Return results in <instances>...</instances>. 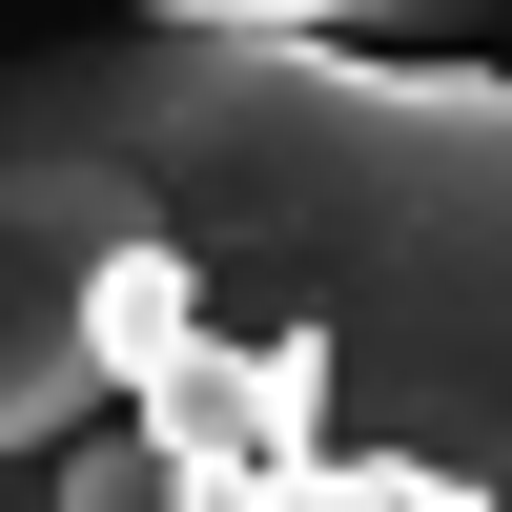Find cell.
Instances as JSON below:
<instances>
[{"label": "cell", "instance_id": "obj_1", "mask_svg": "<svg viewBox=\"0 0 512 512\" xmlns=\"http://www.w3.org/2000/svg\"><path fill=\"white\" fill-rule=\"evenodd\" d=\"M185 246L205 308L328 328L349 451H431L512 512V82H390L328 41L0 62V451L82 246Z\"/></svg>", "mask_w": 512, "mask_h": 512}, {"label": "cell", "instance_id": "obj_2", "mask_svg": "<svg viewBox=\"0 0 512 512\" xmlns=\"http://www.w3.org/2000/svg\"><path fill=\"white\" fill-rule=\"evenodd\" d=\"M267 512H492L472 472H431V451H328V472H287Z\"/></svg>", "mask_w": 512, "mask_h": 512}, {"label": "cell", "instance_id": "obj_3", "mask_svg": "<svg viewBox=\"0 0 512 512\" xmlns=\"http://www.w3.org/2000/svg\"><path fill=\"white\" fill-rule=\"evenodd\" d=\"M62 512H267V492H205V472H185L164 431H103V451L62 472Z\"/></svg>", "mask_w": 512, "mask_h": 512}]
</instances>
